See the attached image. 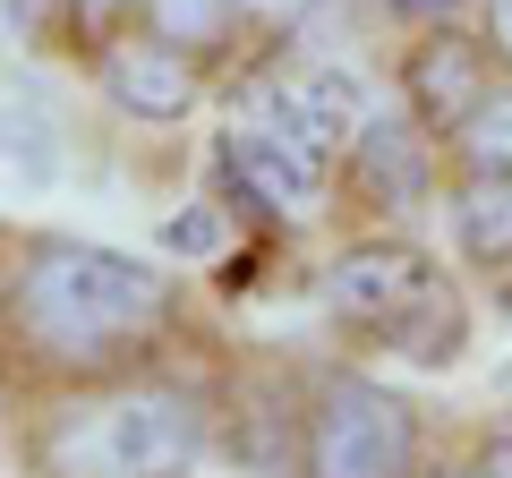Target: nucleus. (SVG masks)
Wrapping results in <instances>:
<instances>
[{"mask_svg": "<svg viewBox=\"0 0 512 478\" xmlns=\"http://www.w3.org/2000/svg\"><path fill=\"white\" fill-rule=\"evenodd\" d=\"M103 94L128 120H188L205 103V69L154 35H120V43H103Z\"/></svg>", "mask_w": 512, "mask_h": 478, "instance_id": "nucleus-9", "label": "nucleus"}, {"mask_svg": "<svg viewBox=\"0 0 512 478\" xmlns=\"http://www.w3.org/2000/svg\"><path fill=\"white\" fill-rule=\"evenodd\" d=\"M239 9H248V18H274V26L282 18H308V0H239Z\"/></svg>", "mask_w": 512, "mask_h": 478, "instance_id": "nucleus-18", "label": "nucleus"}, {"mask_svg": "<svg viewBox=\"0 0 512 478\" xmlns=\"http://www.w3.org/2000/svg\"><path fill=\"white\" fill-rule=\"evenodd\" d=\"M231 18H239V0H137V26H146L154 43H171V52L205 60L231 43Z\"/></svg>", "mask_w": 512, "mask_h": 478, "instance_id": "nucleus-11", "label": "nucleus"}, {"mask_svg": "<svg viewBox=\"0 0 512 478\" xmlns=\"http://www.w3.org/2000/svg\"><path fill=\"white\" fill-rule=\"evenodd\" d=\"M436 478H478V470H436Z\"/></svg>", "mask_w": 512, "mask_h": 478, "instance_id": "nucleus-19", "label": "nucleus"}, {"mask_svg": "<svg viewBox=\"0 0 512 478\" xmlns=\"http://www.w3.org/2000/svg\"><path fill=\"white\" fill-rule=\"evenodd\" d=\"M214 163H222V180L239 188V205H256V214H274V222H299V214H316L325 163H316V154H299L282 129H265L256 111H239L231 129H222Z\"/></svg>", "mask_w": 512, "mask_h": 478, "instance_id": "nucleus-7", "label": "nucleus"}, {"mask_svg": "<svg viewBox=\"0 0 512 478\" xmlns=\"http://www.w3.org/2000/svg\"><path fill=\"white\" fill-rule=\"evenodd\" d=\"M299 478H419L410 402L367 376H333L299 427Z\"/></svg>", "mask_w": 512, "mask_h": 478, "instance_id": "nucleus-4", "label": "nucleus"}, {"mask_svg": "<svg viewBox=\"0 0 512 478\" xmlns=\"http://www.w3.org/2000/svg\"><path fill=\"white\" fill-rule=\"evenodd\" d=\"M453 154H461V171H512V86H495L470 111V129L453 137Z\"/></svg>", "mask_w": 512, "mask_h": 478, "instance_id": "nucleus-12", "label": "nucleus"}, {"mask_svg": "<svg viewBox=\"0 0 512 478\" xmlns=\"http://www.w3.org/2000/svg\"><path fill=\"white\" fill-rule=\"evenodd\" d=\"M163 248H180V257H197V248H214V214H188L180 231H163Z\"/></svg>", "mask_w": 512, "mask_h": 478, "instance_id": "nucleus-15", "label": "nucleus"}, {"mask_svg": "<svg viewBox=\"0 0 512 478\" xmlns=\"http://www.w3.org/2000/svg\"><path fill=\"white\" fill-rule=\"evenodd\" d=\"M384 9H393L402 26H427V35H436V26H453V9H461V0H384Z\"/></svg>", "mask_w": 512, "mask_h": 478, "instance_id": "nucleus-14", "label": "nucleus"}, {"mask_svg": "<svg viewBox=\"0 0 512 478\" xmlns=\"http://www.w3.org/2000/svg\"><path fill=\"white\" fill-rule=\"evenodd\" d=\"M0 18L18 26V35H60V18H69V0H0Z\"/></svg>", "mask_w": 512, "mask_h": 478, "instance_id": "nucleus-13", "label": "nucleus"}, {"mask_svg": "<svg viewBox=\"0 0 512 478\" xmlns=\"http://www.w3.org/2000/svg\"><path fill=\"white\" fill-rule=\"evenodd\" d=\"M205 461V402L188 385H128L60 410L35 436L43 478H188Z\"/></svg>", "mask_w": 512, "mask_h": 478, "instance_id": "nucleus-3", "label": "nucleus"}, {"mask_svg": "<svg viewBox=\"0 0 512 478\" xmlns=\"http://www.w3.org/2000/svg\"><path fill=\"white\" fill-rule=\"evenodd\" d=\"M171 308H180V282L103 239H35L9 274V325L26 333V350H43L60 368L137 350L146 333L171 325Z\"/></svg>", "mask_w": 512, "mask_h": 478, "instance_id": "nucleus-1", "label": "nucleus"}, {"mask_svg": "<svg viewBox=\"0 0 512 478\" xmlns=\"http://www.w3.org/2000/svg\"><path fill=\"white\" fill-rule=\"evenodd\" d=\"M487 52L512 69V0H487Z\"/></svg>", "mask_w": 512, "mask_h": 478, "instance_id": "nucleus-16", "label": "nucleus"}, {"mask_svg": "<svg viewBox=\"0 0 512 478\" xmlns=\"http://www.w3.org/2000/svg\"><path fill=\"white\" fill-rule=\"evenodd\" d=\"M478 478H512V427H504V436H487V453H478Z\"/></svg>", "mask_w": 512, "mask_h": 478, "instance_id": "nucleus-17", "label": "nucleus"}, {"mask_svg": "<svg viewBox=\"0 0 512 478\" xmlns=\"http://www.w3.org/2000/svg\"><path fill=\"white\" fill-rule=\"evenodd\" d=\"M325 316L410 368H453L470 350V299L419 239H350L325 265Z\"/></svg>", "mask_w": 512, "mask_h": 478, "instance_id": "nucleus-2", "label": "nucleus"}, {"mask_svg": "<svg viewBox=\"0 0 512 478\" xmlns=\"http://www.w3.org/2000/svg\"><path fill=\"white\" fill-rule=\"evenodd\" d=\"M487 43L478 35H461V26H436V35H419L410 43V60H402V103H410V120H419L427 137H444L453 146L461 129H470V111L495 94V69H487Z\"/></svg>", "mask_w": 512, "mask_h": 478, "instance_id": "nucleus-6", "label": "nucleus"}, {"mask_svg": "<svg viewBox=\"0 0 512 478\" xmlns=\"http://www.w3.org/2000/svg\"><path fill=\"white\" fill-rule=\"evenodd\" d=\"M239 111H256L265 129H282L299 154H316V163L333 171L350 154V137H359V120H367V94L350 86L342 69H282V77H265Z\"/></svg>", "mask_w": 512, "mask_h": 478, "instance_id": "nucleus-5", "label": "nucleus"}, {"mask_svg": "<svg viewBox=\"0 0 512 478\" xmlns=\"http://www.w3.org/2000/svg\"><path fill=\"white\" fill-rule=\"evenodd\" d=\"M453 239L487 274L512 265V171H461L453 180Z\"/></svg>", "mask_w": 512, "mask_h": 478, "instance_id": "nucleus-10", "label": "nucleus"}, {"mask_svg": "<svg viewBox=\"0 0 512 478\" xmlns=\"http://www.w3.org/2000/svg\"><path fill=\"white\" fill-rule=\"evenodd\" d=\"M342 163H350V188H359L376 214H419V205H427V180H436L427 129H419V120H402V111H367Z\"/></svg>", "mask_w": 512, "mask_h": 478, "instance_id": "nucleus-8", "label": "nucleus"}]
</instances>
